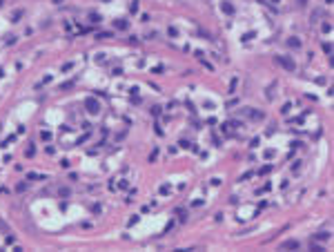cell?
Here are the masks:
<instances>
[{"label":"cell","instance_id":"obj_18","mask_svg":"<svg viewBox=\"0 0 334 252\" xmlns=\"http://www.w3.org/2000/svg\"><path fill=\"white\" fill-rule=\"evenodd\" d=\"M290 107H292V105H290V103H285L283 107H281V112H283V114H287V112H290Z\"/></svg>","mask_w":334,"mask_h":252},{"label":"cell","instance_id":"obj_23","mask_svg":"<svg viewBox=\"0 0 334 252\" xmlns=\"http://www.w3.org/2000/svg\"><path fill=\"white\" fill-rule=\"evenodd\" d=\"M299 5H303V7H305V5H308V0H299Z\"/></svg>","mask_w":334,"mask_h":252},{"label":"cell","instance_id":"obj_5","mask_svg":"<svg viewBox=\"0 0 334 252\" xmlns=\"http://www.w3.org/2000/svg\"><path fill=\"white\" fill-rule=\"evenodd\" d=\"M114 27H116V29H127V27H129V22H127V20H123V18H118V20H114Z\"/></svg>","mask_w":334,"mask_h":252},{"label":"cell","instance_id":"obj_8","mask_svg":"<svg viewBox=\"0 0 334 252\" xmlns=\"http://www.w3.org/2000/svg\"><path fill=\"white\" fill-rule=\"evenodd\" d=\"M33 154H36V147H33V145H29V147L25 150V156H29V159H31Z\"/></svg>","mask_w":334,"mask_h":252},{"label":"cell","instance_id":"obj_13","mask_svg":"<svg viewBox=\"0 0 334 252\" xmlns=\"http://www.w3.org/2000/svg\"><path fill=\"white\" fill-rule=\"evenodd\" d=\"M160 194H163V196H165V194H169V185H160Z\"/></svg>","mask_w":334,"mask_h":252},{"label":"cell","instance_id":"obj_10","mask_svg":"<svg viewBox=\"0 0 334 252\" xmlns=\"http://www.w3.org/2000/svg\"><path fill=\"white\" fill-rule=\"evenodd\" d=\"M129 11H132V14H136V11H138V0H132V5H129Z\"/></svg>","mask_w":334,"mask_h":252},{"label":"cell","instance_id":"obj_7","mask_svg":"<svg viewBox=\"0 0 334 252\" xmlns=\"http://www.w3.org/2000/svg\"><path fill=\"white\" fill-rule=\"evenodd\" d=\"M221 9H223L225 14H234V5H229V2H223V5H221Z\"/></svg>","mask_w":334,"mask_h":252},{"label":"cell","instance_id":"obj_19","mask_svg":"<svg viewBox=\"0 0 334 252\" xmlns=\"http://www.w3.org/2000/svg\"><path fill=\"white\" fill-rule=\"evenodd\" d=\"M323 31H325V34H330V31H332V25H330V22H325V25H323Z\"/></svg>","mask_w":334,"mask_h":252},{"label":"cell","instance_id":"obj_11","mask_svg":"<svg viewBox=\"0 0 334 252\" xmlns=\"http://www.w3.org/2000/svg\"><path fill=\"white\" fill-rule=\"evenodd\" d=\"M27 178H29V181H38V178H42V176H40V174H36V172H29Z\"/></svg>","mask_w":334,"mask_h":252},{"label":"cell","instance_id":"obj_1","mask_svg":"<svg viewBox=\"0 0 334 252\" xmlns=\"http://www.w3.org/2000/svg\"><path fill=\"white\" fill-rule=\"evenodd\" d=\"M276 63H281L287 72H294V69H296V63H294L292 56H278V58H276Z\"/></svg>","mask_w":334,"mask_h":252},{"label":"cell","instance_id":"obj_2","mask_svg":"<svg viewBox=\"0 0 334 252\" xmlns=\"http://www.w3.org/2000/svg\"><path fill=\"white\" fill-rule=\"evenodd\" d=\"M85 107H87V112H89V114H98V112H100V105H98V101H96V98H87Z\"/></svg>","mask_w":334,"mask_h":252},{"label":"cell","instance_id":"obj_16","mask_svg":"<svg viewBox=\"0 0 334 252\" xmlns=\"http://www.w3.org/2000/svg\"><path fill=\"white\" fill-rule=\"evenodd\" d=\"M270 170H272V168H270V165H263V168L259 170V174H267V172H270Z\"/></svg>","mask_w":334,"mask_h":252},{"label":"cell","instance_id":"obj_12","mask_svg":"<svg viewBox=\"0 0 334 252\" xmlns=\"http://www.w3.org/2000/svg\"><path fill=\"white\" fill-rule=\"evenodd\" d=\"M323 51H325V54H332V45H330V42H323Z\"/></svg>","mask_w":334,"mask_h":252},{"label":"cell","instance_id":"obj_15","mask_svg":"<svg viewBox=\"0 0 334 252\" xmlns=\"http://www.w3.org/2000/svg\"><path fill=\"white\" fill-rule=\"evenodd\" d=\"M40 138H42V141H49L51 134H49V132H40Z\"/></svg>","mask_w":334,"mask_h":252},{"label":"cell","instance_id":"obj_27","mask_svg":"<svg viewBox=\"0 0 334 252\" xmlns=\"http://www.w3.org/2000/svg\"><path fill=\"white\" fill-rule=\"evenodd\" d=\"M270 2H274V5H276V2H278V0H270Z\"/></svg>","mask_w":334,"mask_h":252},{"label":"cell","instance_id":"obj_6","mask_svg":"<svg viewBox=\"0 0 334 252\" xmlns=\"http://www.w3.org/2000/svg\"><path fill=\"white\" fill-rule=\"evenodd\" d=\"M314 239H316V241H325V239H330V232H316Z\"/></svg>","mask_w":334,"mask_h":252},{"label":"cell","instance_id":"obj_17","mask_svg":"<svg viewBox=\"0 0 334 252\" xmlns=\"http://www.w3.org/2000/svg\"><path fill=\"white\" fill-rule=\"evenodd\" d=\"M89 18H92V22H100V20H103V18H100L98 14H92V16H89Z\"/></svg>","mask_w":334,"mask_h":252},{"label":"cell","instance_id":"obj_22","mask_svg":"<svg viewBox=\"0 0 334 252\" xmlns=\"http://www.w3.org/2000/svg\"><path fill=\"white\" fill-rule=\"evenodd\" d=\"M156 156H158V150H154V152L149 154V161H156Z\"/></svg>","mask_w":334,"mask_h":252},{"label":"cell","instance_id":"obj_24","mask_svg":"<svg viewBox=\"0 0 334 252\" xmlns=\"http://www.w3.org/2000/svg\"><path fill=\"white\" fill-rule=\"evenodd\" d=\"M54 2H56V5H62V0H54Z\"/></svg>","mask_w":334,"mask_h":252},{"label":"cell","instance_id":"obj_20","mask_svg":"<svg viewBox=\"0 0 334 252\" xmlns=\"http://www.w3.org/2000/svg\"><path fill=\"white\" fill-rule=\"evenodd\" d=\"M92 212H94V214H98V212H100V205H98V203H94V205H92Z\"/></svg>","mask_w":334,"mask_h":252},{"label":"cell","instance_id":"obj_4","mask_svg":"<svg viewBox=\"0 0 334 252\" xmlns=\"http://www.w3.org/2000/svg\"><path fill=\"white\" fill-rule=\"evenodd\" d=\"M287 47H292V49L301 47V38H296V36H292V38H287Z\"/></svg>","mask_w":334,"mask_h":252},{"label":"cell","instance_id":"obj_28","mask_svg":"<svg viewBox=\"0 0 334 252\" xmlns=\"http://www.w3.org/2000/svg\"><path fill=\"white\" fill-rule=\"evenodd\" d=\"M0 78H2V67H0Z\"/></svg>","mask_w":334,"mask_h":252},{"label":"cell","instance_id":"obj_3","mask_svg":"<svg viewBox=\"0 0 334 252\" xmlns=\"http://www.w3.org/2000/svg\"><path fill=\"white\" fill-rule=\"evenodd\" d=\"M299 248H301V243H299V241H294V239L281 243V250H299Z\"/></svg>","mask_w":334,"mask_h":252},{"label":"cell","instance_id":"obj_26","mask_svg":"<svg viewBox=\"0 0 334 252\" xmlns=\"http://www.w3.org/2000/svg\"><path fill=\"white\" fill-rule=\"evenodd\" d=\"M2 5H5V0H0V7H2Z\"/></svg>","mask_w":334,"mask_h":252},{"label":"cell","instance_id":"obj_25","mask_svg":"<svg viewBox=\"0 0 334 252\" xmlns=\"http://www.w3.org/2000/svg\"><path fill=\"white\" fill-rule=\"evenodd\" d=\"M332 2H334V0H325V5H332Z\"/></svg>","mask_w":334,"mask_h":252},{"label":"cell","instance_id":"obj_21","mask_svg":"<svg viewBox=\"0 0 334 252\" xmlns=\"http://www.w3.org/2000/svg\"><path fill=\"white\" fill-rule=\"evenodd\" d=\"M167 31H169V36H178V31H176V27H169Z\"/></svg>","mask_w":334,"mask_h":252},{"label":"cell","instance_id":"obj_9","mask_svg":"<svg viewBox=\"0 0 334 252\" xmlns=\"http://www.w3.org/2000/svg\"><path fill=\"white\" fill-rule=\"evenodd\" d=\"M176 214H178V219H181V223L187 221V212H185V210H176Z\"/></svg>","mask_w":334,"mask_h":252},{"label":"cell","instance_id":"obj_14","mask_svg":"<svg viewBox=\"0 0 334 252\" xmlns=\"http://www.w3.org/2000/svg\"><path fill=\"white\" fill-rule=\"evenodd\" d=\"M58 192H60V196H69V187H60Z\"/></svg>","mask_w":334,"mask_h":252}]
</instances>
